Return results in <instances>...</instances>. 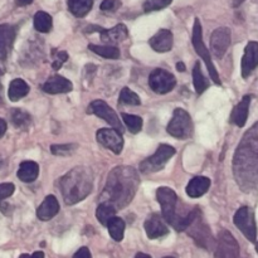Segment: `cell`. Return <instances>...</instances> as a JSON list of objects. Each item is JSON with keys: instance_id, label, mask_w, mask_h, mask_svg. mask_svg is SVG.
Segmentation results:
<instances>
[{"instance_id": "obj_38", "label": "cell", "mask_w": 258, "mask_h": 258, "mask_svg": "<svg viewBox=\"0 0 258 258\" xmlns=\"http://www.w3.org/2000/svg\"><path fill=\"white\" fill-rule=\"evenodd\" d=\"M15 190V185L13 183H3L0 184V202L5 201L7 198L13 196Z\"/></svg>"}, {"instance_id": "obj_28", "label": "cell", "mask_w": 258, "mask_h": 258, "mask_svg": "<svg viewBox=\"0 0 258 258\" xmlns=\"http://www.w3.org/2000/svg\"><path fill=\"white\" fill-rule=\"evenodd\" d=\"M88 49L92 50L96 54L101 55V57L106 58V59H117L120 58V49L115 45H96V44H90L88 45Z\"/></svg>"}, {"instance_id": "obj_4", "label": "cell", "mask_w": 258, "mask_h": 258, "mask_svg": "<svg viewBox=\"0 0 258 258\" xmlns=\"http://www.w3.org/2000/svg\"><path fill=\"white\" fill-rule=\"evenodd\" d=\"M156 199H158V202L161 206V216H163V218L178 232H184L188 228V226L193 221V218L196 217L197 212L199 209H191L185 216L178 214V212H176V208H178V197H176V193L173 189L166 188V186H161V188L156 190Z\"/></svg>"}, {"instance_id": "obj_11", "label": "cell", "mask_w": 258, "mask_h": 258, "mask_svg": "<svg viewBox=\"0 0 258 258\" xmlns=\"http://www.w3.org/2000/svg\"><path fill=\"white\" fill-rule=\"evenodd\" d=\"M88 113H93V115L98 116L100 118H103L107 123H110L113 128L123 133V126L121 123L120 117L117 116V113L102 100H96L93 102L90 103L88 106Z\"/></svg>"}, {"instance_id": "obj_43", "label": "cell", "mask_w": 258, "mask_h": 258, "mask_svg": "<svg viewBox=\"0 0 258 258\" xmlns=\"http://www.w3.org/2000/svg\"><path fill=\"white\" fill-rule=\"evenodd\" d=\"M33 0H15V4L18 5V7H27V5L32 4Z\"/></svg>"}, {"instance_id": "obj_6", "label": "cell", "mask_w": 258, "mask_h": 258, "mask_svg": "<svg viewBox=\"0 0 258 258\" xmlns=\"http://www.w3.org/2000/svg\"><path fill=\"white\" fill-rule=\"evenodd\" d=\"M191 43L194 45V49L198 53L199 57L204 60L207 68H208V72L211 75V80L216 83L217 86H221V78H219L218 71L216 70V66H214L213 60L211 58V52H209L208 48L206 47L203 42V32H202V24L201 20L198 18H196L193 25V37H191Z\"/></svg>"}, {"instance_id": "obj_46", "label": "cell", "mask_w": 258, "mask_h": 258, "mask_svg": "<svg viewBox=\"0 0 258 258\" xmlns=\"http://www.w3.org/2000/svg\"><path fill=\"white\" fill-rule=\"evenodd\" d=\"M0 103H3V86L0 83Z\"/></svg>"}, {"instance_id": "obj_41", "label": "cell", "mask_w": 258, "mask_h": 258, "mask_svg": "<svg viewBox=\"0 0 258 258\" xmlns=\"http://www.w3.org/2000/svg\"><path fill=\"white\" fill-rule=\"evenodd\" d=\"M19 258H44V253H43L42 251H37V252H34L33 254L23 253V254H20Z\"/></svg>"}, {"instance_id": "obj_49", "label": "cell", "mask_w": 258, "mask_h": 258, "mask_svg": "<svg viewBox=\"0 0 258 258\" xmlns=\"http://www.w3.org/2000/svg\"><path fill=\"white\" fill-rule=\"evenodd\" d=\"M164 258H174V257H164Z\"/></svg>"}, {"instance_id": "obj_47", "label": "cell", "mask_w": 258, "mask_h": 258, "mask_svg": "<svg viewBox=\"0 0 258 258\" xmlns=\"http://www.w3.org/2000/svg\"><path fill=\"white\" fill-rule=\"evenodd\" d=\"M256 251H257V253H258V242L256 243Z\"/></svg>"}, {"instance_id": "obj_23", "label": "cell", "mask_w": 258, "mask_h": 258, "mask_svg": "<svg viewBox=\"0 0 258 258\" xmlns=\"http://www.w3.org/2000/svg\"><path fill=\"white\" fill-rule=\"evenodd\" d=\"M211 188V179L207 176H196L186 185V194L190 198H199L204 196Z\"/></svg>"}, {"instance_id": "obj_1", "label": "cell", "mask_w": 258, "mask_h": 258, "mask_svg": "<svg viewBox=\"0 0 258 258\" xmlns=\"http://www.w3.org/2000/svg\"><path fill=\"white\" fill-rule=\"evenodd\" d=\"M233 170L237 183L244 191L258 186V122L247 131L234 154Z\"/></svg>"}, {"instance_id": "obj_32", "label": "cell", "mask_w": 258, "mask_h": 258, "mask_svg": "<svg viewBox=\"0 0 258 258\" xmlns=\"http://www.w3.org/2000/svg\"><path fill=\"white\" fill-rule=\"evenodd\" d=\"M10 121L18 128H25L30 123V115L22 108H13L10 111Z\"/></svg>"}, {"instance_id": "obj_39", "label": "cell", "mask_w": 258, "mask_h": 258, "mask_svg": "<svg viewBox=\"0 0 258 258\" xmlns=\"http://www.w3.org/2000/svg\"><path fill=\"white\" fill-rule=\"evenodd\" d=\"M121 7L120 0H103L101 3V10L102 12H116Z\"/></svg>"}, {"instance_id": "obj_16", "label": "cell", "mask_w": 258, "mask_h": 258, "mask_svg": "<svg viewBox=\"0 0 258 258\" xmlns=\"http://www.w3.org/2000/svg\"><path fill=\"white\" fill-rule=\"evenodd\" d=\"M258 67V42H249L242 57V77L247 78Z\"/></svg>"}, {"instance_id": "obj_31", "label": "cell", "mask_w": 258, "mask_h": 258, "mask_svg": "<svg viewBox=\"0 0 258 258\" xmlns=\"http://www.w3.org/2000/svg\"><path fill=\"white\" fill-rule=\"evenodd\" d=\"M193 83L194 88H196V92L198 93V95H202L203 92H206L207 88L209 87V81L204 77L199 62H197L193 68Z\"/></svg>"}, {"instance_id": "obj_20", "label": "cell", "mask_w": 258, "mask_h": 258, "mask_svg": "<svg viewBox=\"0 0 258 258\" xmlns=\"http://www.w3.org/2000/svg\"><path fill=\"white\" fill-rule=\"evenodd\" d=\"M59 212V203H58L57 198L54 196L45 197L44 201L42 202L37 209V217L38 219L43 222H48L52 218H54Z\"/></svg>"}, {"instance_id": "obj_21", "label": "cell", "mask_w": 258, "mask_h": 258, "mask_svg": "<svg viewBox=\"0 0 258 258\" xmlns=\"http://www.w3.org/2000/svg\"><path fill=\"white\" fill-rule=\"evenodd\" d=\"M251 96H244L241 100V102L233 108L231 113V117L229 121L232 123H234L238 127H243L247 122V118H248V112H249V105H251Z\"/></svg>"}, {"instance_id": "obj_8", "label": "cell", "mask_w": 258, "mask_h": 258, "mask_svg": "<svg viewBox=\"0 0 258 258\" xmlns=\"http://www.w3.org/2000/svg\"><path fill=\"white\" fill-rule=\"evenodd\" d=\"M175 154V149L168 144H161L154 155L140 163V171L143 174H153L161 170Z\"/></svg>"}, {"instance_id": "obj_26", "label": "cell", "mask_w": 258, "mask_h": 258, "mask_svg": "<svg viewBox=\"0 0 258 258\" xmlns=\"http://www.w3.org/2000/svg\"><path fill=\"white\" fill-rule=\"evenodd\" d=\"M68 10L75 17L83 18L91 12L93 7V0H68Z\"/></svg>"}, {"instance_id": "obj_24", "label": "cell", "mask_w": 258, "mask_h": 258, "mask_svg": "<svg viewBox=\"0 0 258 258\" xmlns=\"http://www.w3.org/2000/svg\"><path fill=\"white\" fill-rule=\"evenodd\" d=\"M17 175L23 183H33V181L37 180L38 175H39V165L35 161H22Z\"/></svg>"}, {"instance_id": "obj_45", "label": "cell", "mask_w": 258, "mask_h": 258, "mask_svg": "<svg viewBox=\"0 0 258 258\" xmlns=\"http://www.w3.org/2000/svg\"><path fill=\"white\" fill-rule=\"evenodd\" d=\"M135 258H151V257L149 256V254H146V253H141V252H140V253L136 254V257H135Z\"/></svg>"}, {"instance_id": "obj_30", "label": "cell", "mask_w": 258, "mask_h": 258, "mask_svg": "<svg viewBox=\"0 0 258 258\" xmlns=\"http://www.w3.org/2000/svg\"><path fill=\"white\" fill-rule=\"evenodd\" d=\"M33 23H34L35 30H38L39 33L50 32V29H52V25H53L52 17H50V15L45 12L35 13Z\"/></svg>"}, {"instance_id": "obj_14", "label": "cell", "mask_w": 258, "mask_h": 258, "mask_svg": "<svg viewBox=\"0 0 258 258\" xmlns=\"http://www.w3.org/2000/svg\"><path fill=\"white\" fill-rule=\"evenodd\" d=\"M216 248L218 258H239L238 242L228 231L219 232Z\"/></svg>"}, {"instance_id": "obj_36", "label": "cell", "mask_w": 258, "mask_h": 258, "mask_svg": "<svg viewBox=\"0 0 258 258\" xmlns=\"http://www.w3.org/2000/svg\"><path fill=\"white\" fill-rule=\"evenodd\" d=\"M171 2L173 0H145V3H144V10H145V13L161 10L168 7V5H170Z\"/></svg>"}, {"instance_id": "obj_44", "label": "cell", "mask_w": 258, "mask_h": 258, "mask_svg": "<svg viewBox=\"0 0 258 258\" xmlns=\"http://www.w3.org/2000/svg\"><path fill=\"white\" fill-rule=\"evenodd\" d=\"M176 70H178L179 72H184V71H185V64H184L183 62H178L176 63Z\"/></svg>"}, {"instance_id": "obj_34", "label": "cell", "mask_w": 258, "mask_h": 258, "mask_svg": "<svg viewBox=\"0 0 258 258\" xmlns=\"http://www.w3.org/2000/svg\"><path fill=\"white\" fill-rule=\"evenodd\" d=\"M121 117H122L123 122H125V125L127 126L130 133L133 134L140 133L141 128H143V118L135 115H130V113H122Z\"/></svg>"}, {"instance_id": "obj_15", "label": "cell", "mask_w": 258, "mask_h": 258, "mask_svg": "<svg viewBox=\"0 0 258 258\" xmlns=\"http://www.w3.org/2000/svg\"><path fill=\"white\" fill-rule=\"evenodd\" d=\"M17 37V28L10 24H0V60L5 62L12 52Z\"/></svg>"}, {"instance_id": "obj_42", "label": "cell", "mask_w": 258, "mask_h": 258, "mask_svg": "<svg viewBox=\"0 0 258 258\" xmlns=\"http://www.w3.org/2000/svg\"><path fill=\"white\" fill-rule=\"evenodd\" d=\"M7 128H8L7 121H5L4 118L0 117V139L5 135V133H7Z\"/></svg>"}, {"instance_id": "obj_12", "label": "cell", "mask_w": 258, "mask_h": 258, "mask_svg": "<svg viewBox=\"0 0 258 258\" xmlns=\"http://www.w3.org/2000/svg\"><path fill=\"white\" fill-rule=\"evenodd\" d=\"M97 141L106 149L112 151L113 154L118 155L123 149L122 133L116 128H101L96 134Z\"/></svg>"}, {"instance_id": "obj_37", "label": "cell", "mask_w": 258, "mask_h": 258, "mask_svg": "<svg viewBox=\"0 0 258 258\" xmlns=\"http://www.w3.org/2000/svg\"><path fill=\"white\" fill-rule=\"evenodd\" d=\"M68 54L64 50H53V62L52 67L53 70L58 71L63 66V63L67 62Z\"/></svg>"}, {"instance_id": "obj_35", "label": "cell", "mask_w": 258, "mask_h": 258, "mask_svg": "<svg viewBox=\"0 0 258 258\" xmlns=\"http://www.w3.org/2000/svg\"><path fill=\"white\" fill-rule=\"evenodd\" d=\"M77 145L76 144H62V145H52L50 151L55 156H67L71 155L73 151H76Z\"/></svg>"}, {"instance_id": "obj_9", "label": "cell", "mask_w": 258, "mask_h": 258, "mask_svg": "<svg viewBox=\"0 0 258 258\" xmlns=\"http://www.w3.org/2000/svg\"><path fill=\"white\" fill-rule=\"evenodd\" d=\"M233 222L237 228L244 234L249 242H256L257 226L254 221V214L248 207H241L233 217Z\"/></svg>"}, {"instance_id": "obj_2", "label": "cell", "mask_w": 258, "mask_h": 258, "mask_svg": "<svg viewBox=\"0 0 258 258\" xmlns=\"http://www.w3.org/2000/svg\"><path fill=\"white\" fill-rule=\"evenodd\" d=\"M139 184L140 179L135 169L131 166H117L108 174L101 201L112 204L116 209L125 208L135 197Z\"/></svg>"}, {"instance_id": "obj_17", "label": "cell", "mask_w": 258, "mask_h": 258, "mask_svg": "<svg viewBox=\"0 0 258 258\" xmlns=\"http://www.w3.org/2000/svg\"><path fill=\"white\" fill-rule=\"evenodd\" d=\"M163 219V216L160 217V214L158 213H153L148 219H146L144 227H145L146 236H148L149 238L158 239L169 233L168 227L164 223Z\"/></svg>"}, {"instance_id": "obj_18", "label": "cell", "mask_w": 258, "mask_h": 258, "mask_svg": "<svg viewBox=\"0 0 258 258\" xmlns=\"http://www.w3.org/2000/svg\"><path fill=\"white\" fill-rule=\"evenodd\" d=\"M173 33L168 29H160L156 34H154L153 37L149 40V44L153 48L155 52L159 53H165L169 50L173 49Z\"/></svg>"}, {"instance_id": "obj_29", "label": "cell", "mask_w": 258, "mask_h": 258, "mask_svg": "<svg viewBox=\"0 0 258 258\" xmlns=\"http://www.w3.org/2000/svg\"><path fill=\"white\" fill-rule=\"evenodd\" d=\"M108 233L112 237L113 241L121 242L123 239V234H125V222L118 217H113L110 219L107 223Z\"/></svg>"}, {"instance_id": "obj_13", "label": "cell", "mask_w": 258, "mask_h": 258, "mask_svg": "<svg viewBox=\"0 0 258 258\" xmlns=\"http://www.w3.org/2000/svg\"><path fill=\"white\" fill-rule=\"evenodd\" d=\"M232 34L231 29L227 27L217 28L211 37V50L216 58H223L231 45Z\"/></svg>"}, {"instance_id": "obj_40", "label": "cell", "mask_w": 258, "mask_h": 258, "mask_svg": "<svg viewBox=\"0 0 258 258\" xmlns=\"http://www.w3.org/2000/svg\"><path fill=\"white\" fill-rule=\"evenodd\" d=\"M73 258H92V256H91V252L87 247H82L73 254Z\"/></svg>"}, {"instance_id": "obj_48", "label": "cell", "mask_w": 258, "mask_h": 258, "mask_svg": "<svg viewBox=\"0 0 258 258\" xmlns=\"http://www.w3.org/2000/svg\"><path fill=\"white\" fill-rule=\"evenodd\" d=\"M3 76V71H2V68H0V77H2Z\"/></svg>"}, {"instance_id": "obj_3", "label": "cell", "mask_w": 258, "mask_h": 258, "mask_svg": "<svg viewBox=\"0 0 258 258\" xmlns=\"http://www.w3.org/2000/svg\"><path fill=\"white\" fill-rule=\"evenodd\" d=\"M93 188V174L86 166H77L59 179V189L64 203L73 206L87 198Z\"/></svg>"}, {"instance_id": "obj_33", "label": "cell", "mask_w": 258, "mask_h": 258, "mask_svg": "<svg viewBox=\"0 0 258 258\" xmlns=\"http://www.w3.org/2000/svg\"><path fill=\"white\" fill-rule=\"evenodd\" d=\"M118 102L122 103V105L139 106L141 103V101L140 97L134 91H131L128 87H123L121 90L120 96H118Z\"/></svg>"}, {"instance_id": "obj_19", "label": "cell", "mask_w": 258, "mask_h": 258, "mask_svg": "<svg viewBox=\"0 0 258 258\" xmlns=\"http://www.w3.org/2000/svg\"><path fill=\"white\" fill-rule=\"evenodd\" d=\"M43 91L49 95H58V93H67L73 90V85L70 80L62 76H53L49 77L43 85Z\"/></svg>"}, {"instance_id": "obj_10", "label": "cell", "mask_w": 258, "mask_h": 258, "mask_svg": "<svg viewBox=\"0 0 258 258\" xmlns=\"http://www.w3.org/2000/svg\"><path fill=\"white\" fill-rule=\"evenodd\" d=\"M176 85V80L174 75L161 68H156L149 76V86L151 90L159 95H165L174 90Z\"/></svg>"}, {"instance_id": "obj_27", "label": "cell", "mask_w": 258, "mask_h": 258, "mask_svg": "<svg viewBox=\"0 0 258 258\" xmlns=\"http://www.w3.org/2000/svg\"><path fill=\"white\" fill-rule=\"evenodd\" d=\"M117 209L110 203H106V202H101L100 206L96 209V217H97V221L100 222L102 226L107 227V223L110 222L111 218H113L116 214Z\"/></svg>"}, {"instance_id": "obj_25", "label": "cell", "mask_w": 258, "mask_h": 258, "mask_svg": "<svg viewBox=\"0 0 258 258\" xmlns=\"http://www.w3.org/2000/svg\"><path fill=\"white\" fill-rule=\"evenodd\" d=\"M29 85L22 78H15L10 82L9 90H8V97L13 102H17L20 98L25 97L29 93Z\"/></svg>"}, {"instance_id": "obj_22", "label": "cell", "mask_w": 258, "mask_h": 258, "mask_svg": "<svg viewBox=\"0 0 258 258\" xmlns=\"http://www.w3.org/2000/svg\"><path fill=\"white\" fill-rule=\"evenodd\" d=\"M98 33L101 34V39L103 43L107 44H113V43H118L125 40L128 37V30L125 24H117L116 27L111 28V29H103L100 28Z\"/></svg>"}, {"instance_id": "obj_7", "label": "cell", "mask_w": 258, "mask_h": 258, "mask_svg": "<svg viewBox=\"0 0 258 258\" xmlns=\"http://www.w3.org/2000/svg\"><path fill=\"white\" fill-rule=\"evenodd\" d=\"M166 130L173 138L180 139V140L189 139L193 135V121H191L190 115L183 108H175Z\"/></svg>"}, {"instance_id": "obj_5", "label": "cell", "mask_w": 258, "mask_h": 258, "mask_svg": "<svg viewBox=\"0 0 258 258\" xmlns=\"http://www.w3.org/2000/svg\"><path fill=\"white\" fill-rule=\"evenodd\" d=\"M185 232L188 233L189 237H191L196 241V243L199 247H203V248L208 249V251L214 249L217 247V242L214 241L213 236H212L211 228H209L208 224L206 223L204 218L202 217L201 209H198L196 217L190 222Z\"/></svg>"}]
</instances>
